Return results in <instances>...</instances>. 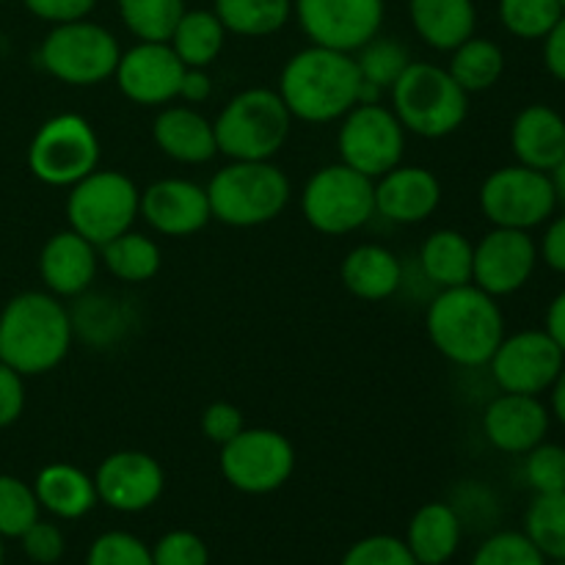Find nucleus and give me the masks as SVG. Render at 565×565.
Returning <instances> with one entry per match:
<instances>
[{
	"label": "nucleus",
	"mask_w": 565,
	"mask_h": 565,
	"mask_svg": "<svg viewBox=\"0 0 565 565\" xmlns=\"http://www.w3.org/2000/svg\"><path fill=\"white\" fill-rule=\"evenodd\" d=\"M218 469L226 483L243 494H274L296 472V447L281 430L243 428L221 445Z\"/></svg>",
	"instance_id": "obj_11"
},
{
	"label": "nucleus",
	"mask_w": 565,
	"mask_h": 565,
	"mask_svg": "<svg viewBox=\"0 0 565 565\" xmlns=\"http://www.w3.org/2000/svg\"><path fill=\"white\" fill-rule=\"evenodd\" d=\"M384 0H292V17L320 47L356 53L384 25Z\"/></svg>",
	"instance_id": "obj_14"
},
{
	"label": "nucleus",
	"mask_w": 565,
	"mask_h": 565,
	"mask_svg": "<svg viewBox=\"0 0 565 565\" xmlns=\"http://www.w3.org/2000/svg\"><path fill=\"white\" fill-rule=\"evenodd\" d=\"M292 116L274 88H246L213 121L218 152L230 160H274L290 138Z\"/></svg>",
	"instance_id": "obj_6"
},
{
	"label": "nucleus",
	"mask_w": 565,
	"mask_h": 565,
	"mask_svg": "<svg viewBox=\"0 0 565 565\" xmlns=\"http://www.w3.org/2000/svg\"><path fill=\"white\" fill-rule=\"evenodd\" d=\"M226 42V28L213 9H185L169 44L188 70H207L215 64Z\"/></svg>",
	"instance_id": "obj_30"
},
{
	"label": "nucleus",
	"mask_w": 565,
	"mask_h": 565,
	"mask_svg": "<svg viewBox=\"0 0 565 565\" xmlns=\"http://www.w3.org/2000/svg\"><path fill=\"white\" fill-rule=\"evenodd\" d=\"M552 412L535 395L502 392L486 406L483 436L494 450L524 456L550 436Z\"/></svg>",
	"instance_id": "obj_20"
},
{
	"label": "nucleus",
	"mask_w": 565,
	"mask_h": 565,
	"mask_svg": "<svg viewBox=\"0 0 565 565\" xmlns=\"http://www.w3.org/2000/svg\"><path fill=\"white\" fill-rule=\"evenodd\" d=\"M539 265V243L530 232L494 226L475 243L472 285L494 298L522 290Z\"/></svg>",
	"instance_id": "obj_16"
},
{
	"label": "nucleus",
	"mask_w": 565,
	"mask_h": 565,
	"mask_svg": "<svg viewBox=\"0 0 565 565\" xmlns=\"http://www.w3.org/2000/svg\"><path fill=\"white\" fill-rule=\"evenodd\" d=\"M511 149L516 163L550 174L565 158V119L552 105L533 103L511 125Z\"/></svg>",
	"instance_id": "obj_24"
},
{
	"label": "nucleus",
	"mask_w": 565,
	"mask_h": 565,
	"mask_svg": "<svg viewBox=\"0 0 565 565\" xmlns=\"http://www.w3.org/2000/svg\"><path fill=\"white\" fill-rule=\"evenodd\" d=\"M20 544H22V552H25L28 561L36 563V565L58 563L61 557H64V550H66L64 533H61L58 524L42 522V519H39V522H33L31 527L20 535Z\"/></svg>",
	"instance_id": "obj_44"
},
{
	"label": "nucleus",
	"mask_w": 565,
	"mask_h": 565,
	"mask_svg": "<svg viewBox=\"0 0 565 565\" xmlns=\"http://www.w3.org/2000/svg\"><path fill=\"white\" fill-rule=\"evenodd\" d=\"M550 177H552V188H555L557 204L565 210V158L550 171Z\"/></svg>",
	"instance_id": "obj_53"
},
{
	"label": "nucleus",
	"mask_w": 565,
	"mask_h": 565,
	"mask_svg": "<svg viewBox=\"0 0 565 565\" xmlns=\"http://www.w3.org/2000/svg\"><path fill=\"white\" fill-rule=\"evenodd\" d=\"M213 97V77L207 75V70H185L180 83V97L188 105H202Z\"/></svg>",
	"instance_id": "obj_50"
},
{
	"label": "nucleus",
	"mask_w": 565,
	"mask_h": 565,
	"mask_svg": "<svg viewBox=\"0 0 565 565\" xmlns=\"http://www.w3.org/2000/svg\"><path fill=\"white\" fill-rule=\"evenodd\" d=\"M25 412V375L0 362V430L14 425Z\"/></svg>",
	"instance_id": "obj_47"
},
{
	"label": "nucleus",
	"mask_w": 565,
	"mask_h": 565,
	"mask_svg": "<svg viewBox=\"0 0 565 565\" xmlns=\"http://www.w3.org/2000/svg\"><path fill=\"white\" fill-rule=\"evenodd\" d=\"M243 428H246V419H243V412L235 403L215 401L202 412V434L213 445H226Z\"/></svg>",
	"instance_id": "obj_45"
},
{
	"label": "nucleus",
	"mask_w": 565,
	"mask_h": 565,
	"mask_svg": "<svg viewBox=\"0 0 565 565\" xmlns=\"http://www.w3.org/2000/svg\"><path fill=\"white\" fill-rule=\"evenodd\" d=\"M425 331L436 351L461 367H483L505 337V315L478 285L447 287L425 312Z\"/></svg>",
	"instance_id": "obj_3"
},
{
	"label": "nucleus",
	"mask_w": 565,
	"mask_h": 565,
	"mask_svg": "<svg viewBox=\"0 0 565 565\" xmlns=\"http://www.w3.org/2000/svg\"><path fill=\"white\" fill-rule=\"evenodd\" d=\"M121 58L119 39L99 22L75 20L50 28L39 47V64L66 86H97L114 77Z\"/></svg>",
	"instance_id": "obj_8"
},
{
	"label": "nucleus",
	"mask_w": 565,
	"mask_h": 565,
	"mask_svg": "<svg viewBox=\"0 0 565 565\" xmlns=\"http://www.w3.org/2000/svg\"><path fill=\"white\" fill-rule=\"evenodd\" d=\"M441 204V182L425 166H395L375 180V213L392 224H423Z\"/></svg>",
	"instance_id": "obj_21"
},
{
	"label": "nucleus",
	"mask_w": 565,
	"mask_h": 565,
	"mask_svg": "<svg viewBox=\"0 0 565 565\" xmlns=\"http://www.w3.org/2000/svg\"><path fill=\"white\" fill-rule=\"evenodd\" d=\"M500 22L516 39H544L563 17L557 0H500Z\"/></svg>",
	"instance_id": "obj_37"
},
{
	"label": "nucleus",
	"mask_w": 565,
	"mask_h": 565,
	"mask_svg": "<svg viewBox=\"0 0 565 565\" xmlns=\"http://www.w3.org/2000/svg\"><path fill=\"white\" fill-rule=\"evenodd\" d=\"M447 72H450L452 81L467 94L489 92V88H494L500 83L502 72H505V53L491 39L469 36L467 42L450 50Z\"/></svg>",
	"instance_id": "obj_32"
},
{
	"label": "nucleus",
	"mask_w": 565,
	"mask_h": 565,
	"mask_svg": "<svg viewBox=\"0 0 565 565\" xmlns=\"http://www.w3.org/2000/svg\"><path fill=\"white\" fill-rule=\"evenodd\" d=\"M0 3H6V0H0Z\"/></svg>",
	"instance_id": "obj_57"
},
{
	"label": "nucleus",
	"mask_w": 565,
	"mask_h": 565,
	"mask_svg": "<svg viewBox=\"0 0 565 565\" xmlns=\"http://www.w3.org/2000/svg\"><path fill=\"white\" fill-rule=\"evenodd\" d=\"M550 397H552V406H550L552 417H555L557 423L565 428V364H563L561 375H557L555 386L550 390Z\"/></svg>",
	"instance_id": "obj_52"
},
{
	"label": "nucleus",
	"mask_w": 565,
	"mask_h": 565,
	"mask_svg": "<svg viewBox=\"0 0 565 565\" xmlns=\"http://www.w3.org/2000/svg\"><path fill=\"white\" fill-rule=\"evenodd\" d=\"M478 202L491 224L522 232L544 226L557 210L552 177L522 163L491 171L480 185Z\"/></svg>",
	"instance_id": "obj_12"
},
{
	"label": "nucleus",
	"mask_w": 565,
	"mask_h": 565,
	"mask_svg": "<svg viewBox=\"0 0 565 565\" xmlns=\"http://www.w3.org/2000/svg\"><path fill=\"white\" fill-rule=\"evenodd\" d=\"M121 22L138 42H169L185 0H116Z\"/></svg>",
	"instance_id": "obj_35"
},
{
	"label": "nucleus",
	"mask_w": 565,
	"mask_h": 565,
	"mask_svg": "<svg viewBox=\"0 0 565 565\" xmlns=\"http://www.w3.org/2000/svg\"><path fill=\"white\" fill-rule=\"evenodd\" d=\"M28 169L50 188H72L99 169V138L81 114H58L44 121L28 143Z\"/></svg>",
	"instance_id": "obj_10"
},
{
	"label": "nucleus",
	"mask_w": 565,
	"mask_h": 565,
	"mask_svg": "<svg viewBox=\"0 0 565 565\" xmlns=\"http://www.w3.org/2000/svg\"><path fill=\"white\" fill-rule=\"evenodd\" d=\"M138 207H141V191L125 171L94 169L70 188L66 221L70 230L99 248L121 232L132 230Z\"/></svg>",
	"instance_id": "obj_7"
},
{
	"label": "nucleus",
	"mask_w": 565,
	"mask_h": 565,
	"mask_svg": "<svg viewBox=\"0 0 565 565\" xmlns=\"http://www.w3.org/2000/svg\"><path fill=\"white\" fill-rule=\"evenodd\" d=\"M28 11L36 20L50 22V25H61V22L86 20L94 11L97 0H22Z\"/></svg>",
	"instance_id": "obj_46"
},
{
	"label": "nucleus",
	"mask_w": 565,
	"mask_h": 565,
	"mask_svg": "<svg viewBox=\"0 0 565 565\" xmlns=\"http://www.w3.org/2000/svg\"><path fill=\"white\" fill-rule=\"evenodd\" d=\"M557 3H561V9H563V14H565V0H557Z\"/></svg>",
	"instance_id": "obj_55"
},
{
	"label": "nucleus",
	"mask_w": 565,
	"mask_h": 565,
	"mask_svg": "<svg viewBox=\"0 0 565 565\" xmlns=\"http://www.w3.org/2000/svg\"><path fill=\"white\" fill-rule=\"evenodd\" d=\"M276 92L285 99L292 119L329 125L340 121L353 105H359L362 75L353 53L309 44L281 66Z\"/></svg>",
	"instance_id": "obj_1"
},
{
	"label": "nucleus",
	"mask_w": 565,
	"mask_h": 565,
	"mask_svg": "<svg viewBox=\"0 0 565 565\" xmlns=\"http://www.w3.org/2000/svg\"><path fill=\"white\" fill-rule=\"evenodd\" d=\"M408 17L417 36L441 53L456 50L478 28L475 0H408Z\"/></svg>",
	"instance_id": "obj_28"
},
{
	"label": "nucleus",
	"mask_w": 565,
	"mask_h": 565,
	"mask_svg": "<svg viewBox=\"0 0 565 565\" xmlns=\"http://www.w3.org/2000/svg\"><path fill=\"white\" fill-rule=\"evenodd\" d=\"M213 11L226 33L263 39L290 22L292 0H213Z\"/></svg>",
	"instance_id": "obj_33"
},
{
	"label": "nucleus",
	"mask_w": 565,
	"mask_h": 565,
	"mask_svg": "<svg viewBox=\"0 0 565 565\" xmlns=\"http://www.w3.org/2000/svg\"><path fill=\"white\" fill-rule=\"evenodd\" d=\"M188 66L177 58L169 42H138L121 50L116 64V86L130 103L154 108L180 97V83Z\"/></svg>",
	"instance_id": "obj_17"
},
{
	"label": "nucleus",
	"mask_w": 565,
	"mask_h": 565,
	"mask_svg": "<svg viewBox=\"0 0 565 565\" xmlns=\"http://www.w3.org/2000/svg\"><path fill=\"white\" fill-rule=\"evenodd\" d=\"M301 213L320 235H351L375 215V180L345 163L323 166L303 185Z\"/></svg>",
	"instance_id": "obj_9"
},
{
	"label": "nucleus",
	"mask_w": 565,
	"mask_h": 565,
	"mask_svg": "<svg viewBox=\"0 0 565 565\" xmlns=\"http://www.w3.org/2000/svg\"><path fill=\"white\" fill-rule=\"evenodd\" d=\"M337 152L340 163L351 166L370 180H379L381 174L401 166L406 152V130L386 105L359 103L340 119Z\"/></svg>",
	"instance_id": "obj_13"
},
{
	"label": "nucleus",
	"mask_w": 565,
	"mask_h": 565,
	"mask_svg": "<svg viewBox=\"0 0 565 565\" xmlns=\"http://www.w3.org/2000/svg\"><path fill=\"white\" fill-rule=\"evenodd\" d=\"M392 94V114L403 130L419 138H445L461 130L469 114V94L452 81L447 66L412 61Z\"/></svg>",
	"instance_id": "obj_5"
},
{
	"label": "nucleus",
	"mask_w": 565,
	"mask_h": 565,
	"mask_svg": "<svg viewBox=\"0 0 565 565\" xmlns=\"http://www.w3.org/2000/svg\"><path fill=\"white\" fill-rule=\"evenodd\" d=\"M552 565H565V563H552Z\"/></svg>",
	"instance_id": "obj_56"
},
{
	"label": "nucleus",
	"mask_w": 565,
	"mask_h": 565,
	"mask_svg": "<svg viewBox=\"0 0 565 565\" xmlns=\"http://www.w3.org/2000/svg\"><path fill=\"white\" fill-rule=\"evenodd\" d=\"M539 259H544L555 274L565 276V210L546 221V232L539 243Z\"/></svg>",
	"instance_id": "obj_48"
},
{
	"label": "nucleus",
	"mask_w": 565,
	"mask_h": 565,
	"mask_svg": "<svg viewBox=\"0 0 565 565\" xmlns=\"http://www.w3.org/2000/svg\"><path fill=\"white\" fill-rule=\"evenodd\" d=\"M469 565H550V561L535 550V544L524 533L502 530L478 546Z\"/></svg>",
	"instance_id": "obj_39"
},
{
	"label": "nucleus",
	"mask_w": 565,
	"mask_h": 565,
	"mask_svg": "<svg viewBox=\"0 0 565 565\" xmlns=\"http://www.w3.org/2000/svg\"><path fill=\"white\" fill-rule=\"evenodd\" d=\"M154 565H210V550L193 530H169L152 546Z\"/></svg>",
	"instance_id": "obj_43"
},
{
	"label": "nucleus",
	"mask_w": 565,
	"mask_h": 565,
	"mask_svg": "<svg viewBox=\"0 0 565 565\" xmlns=\"http://www.w3.org/2000/svg\"><path fill=\"white\" fill-rule=\"evenodd\" d=\"M544 66L555 81L565 83V14L544 36Z\"/></svg>",
	"instance_id": "obj_49"
},
{
	"label": "nucleus",
	"mask_w": 565,
	"mask_h": 565,
	"mask_svg": "<svg viewBox=\"0 0 565 565\" xmlns=\"http://www.w3.org/2000/svg\"><path fill=\"white\" fill-rule=\"evenodd\" d=\"M33 491H36L39 508L53 513L55 519H64V522L83 519L99 502L92 475H86L75 463L64 461L47 463V467L39 469L36 480H33Z\"/></svg>",
	"instance_id": "obj_26"
},
{
	"label": "nucleus",
	"mask_w": 565,
	"mask_h": 565,
	"mask_svg": "<svg viewBox=\"0 0 565 565\" xmlns=\"http://www.w3.org/2000/svg\"><path fill=\"white\" fill-rule=\"evenodd\" d=\"M152 138L166 158L185 166H202L218 154L213 121L193 105H163L152 121Z\"/></svg>",
	"instance_id": "obj_23"
},
{
	"label": "nucleus",
	"mask_w": 565,
	"mask_h": 565,
	"mask_svg": "<svg viewBox=\"0 0 565 565\" xmlns=\"http://www.w3.org/2000/svg\"><path fill=\"white\" fill-rule=\"evenodd\" d=\"M3 561H6V555H3V539H0V565H3Z\"/></svg>",
	"instance_id": "obj_54"
},
{
	"label": "nucleus",
	"mask_w": 565,
	"mask_h": 565,
	"mask_svg": "<svg viewBox=\"0 0 565 565\" xmlns=\"http://www.w3.org/2000/svg\"><path fill=\"white\" fill-rule=\"evenodd\" d=\"M138 215L166 237H191L213 221L207 188L180 177H166L143 188Z\"/></svg>",
	"instance_id": "obj_19"
},
{
	"label": "nucleus",
	"mask_w": 565,
	"mask_h": 565,
	"mask_svg": "<svg viewBox=\"0 0 565 565\" xmlns=\"http://www.w3.org/2000/svg\"><path fill=\"white\" fill-rule=\"evenodd\" d=\"M99 248L75 230L55 232L39 252V276L55 298H77L94 285Z\"/></svg>",
	"instance_id": "obj_22"
},
{
	"label": "nucleus",
	"mask_w": 565,
	"mask_h": 565,
	"mask_svg": "<svg viewBox=\"0 0 565 565\" xmlns=\"http://www.w3.org/2000/svg\"><path fill=\"white\" fill-rule=\"evenodd\" d=\"M340 279L351 296L362 301H386L403 285V265L386 246L362 243L351 248L340 265Z\"/></svg>",
	"instance_id": "obj_25"
},
{
	"label": "nucleus",
	"mask_w": 565,
	"mask_h": 565,
	"mask_svg": "<svg viewBox=\"0 0 565 565\" xmlns=\"http://www.w3.org/2000/svg\"><path fill=\"white\" fill-rule=\"evenodd\" d=\"M475 243L458 230H436L419 248V268L439 290L472 285Z\"/></svg>",
	"instance_id": "obj_29"
},
{
	"label": "nucleus",
	"mask_w": 565,
	"mask_h": 565,
	"mask_svg": "<svg viewBox=\"0 0 565 565\" xmlns=\"http://www.w3.org/2000/svg\"><path fill=\"white\" fill-rule=\"evenodd\" d=\"M524 535L552 563H565V491L535 494L524 513Z\"/></svg>",
	"instance_id": "obj_34"
},
{
	"label": "nucleus",
	"mask_w": 565,
	"mask_h": 565,
	"mask_svg": "<svg viewBox=\"0 0 565 565\" xmlns=\"http://www.w3.org/2000/svg\"><path fill=\"white\" fill-rule=\"evenodd\" d=\"M99 259H103L105 270L125 285H143V281L154 279L163 265L158 243L132 230L121 232L119 237L99 246Z\"/></svg>",
	"instance_id": "obj_31"
},
{
	"label": "nucleus",
	"mask_w": 565,
	"mask_h": 565,
	"mask_svg": "<svg viewBox=\"0 0 565 565\" xmlns=\"http://www.w3.org/2000/svg\"><path fill=\"white\" fill-rule=\"evenodd\" d=\"M524 480L535 494H557L565 491V447L555 441H541L524 452Z\"/></svg>",
	"instance_id": "obj_40"
},
{
	"label": "nucleus",
	"mask_w": 565,
	"mask_h": 565,
	"mask_svg": "<svg viewBox=\"0 0 565 565\" xmlns=\"http://www.w3.org/2000/svg\"><path fill=\"white\" fill-rule=\"evenodd\" d=\"M563 364L565 353L544 329L516 331L511 337L505 334L494 356L489 359L491 379L502 392L535 397L555 386Z\"/></svg>",
	"instance_id": "obj_15"
},
{
	"label": "nucleus",
	"mask_w": 565,
	"mask_h": 565,
	"mask_svg": "<svg viewBox=\"0 0 565 565\" xmlns=\"http://www.w3.org/2000/svg\"><path fill=\"white\" fill-rule=\"evenodd\" d=\"M86 565H154L152 550L138 535L110 530L88 546Z\"/></svg>",
	"instance_id": "obj_41"
},
{
	"label": "nucleus",
	"mask_w": 565,
	"mask_h": 565,
	"mask_svg": "<svg viewBox=\"0 0 565 565\" xmlns=\"http://www.w3.org/2000/svg\"><path fill=\"white\" fill-rule=\"evenodd\" d=\"M72 340V315L53 292L25 290L0 309V362L25 379L58 367Z\"/></svg>",
	"instance_id": "obj_2"
},
{
	"label": "nucleus",
	"mask_w": 565,
	"mask_h": 565,
	"mask_svg": "<svg viewBox=\"0 0 565 565\" xmlns=\"http://www.w3.org/2000/svg\"><path fill=\"white\" fill-rule=\"evenodd\" d=\"M403 541L419 565H447L461 546V516L447 502H425L408 522Z\"/></svg>",
	"instance_id": "obj_27"
},
{
	"label": "nucleus",
	"mask_w": 565,
	"mask_h": 565,
	"mask_svg": "<svg viewBox=\"0 0 565 565\" xmlns=\"http://www.w3.org/2000/svg\"><path fill=\"white\" fill-rule=\"evenodd\" d=\"M356 66L359 75H362V83H370V86L381 88V92H390L397 83V77L406 72V66L412 64V55L403 47L397 39L375 36L370 39L364 47L356 50Z\"/></svg>",
	"instance_id": "obj_36"
},
{
	"label": "nucleus",
	"mask_w": 565,
	"mask_h": 565,
	"mask_svg": "<svg viewBox=\"0 0 565 565\" xmlns=\"http://www.w3.org/2000/svg\"><path fill=\"white\" fill-rule=\"evenodd\" d=\"M544 331L555 340V345L565 353V290L557 292L555 298L546 307V318H544Z\"/></svg>",
	"instance_id": "obj_51"
},
{
	"label": "nucleus",
	"mask_w": 565,
	"mask_h": 565,
	"mask_svg": "<svg viewBox=\"0 0 565 565\" xmlns=\"http://www.w3.org/2000/svg\"><path fill=\"white\" fill-rule=\"evenodd\" d=\"M99 502L119 513L149 511L166 491L160 461L141 450L110 452L94 472Z\"/></svg>",
	"instance_id": "obj_18"
},
{
	"label": "nucleus",
	"mask_w": 565,
	"mask_h": 565,
	"mask_svg": "<svg viewBox=\"0 0 565 565\" xmlns=\"http://www.w3.org/2000/svg\"><path fill=\"white\" fill-rule=\"evenodd\" d=\"M290 180L270 160H232L207 185L213 218L237 230L270 224L290 202Z\"/></svg>",
	"instance_id": "obj_4"
},
{
	"label": "nucleus",
	"mask_w": 565,
	"mask_h": 565,
	"mask_svg": "<svg viewBox=\"0 0 565 565\" xmlns=\"http://www.w3.org/2000/svg\"><path fill=\"white\" fill-rule=\"evenodd\" d=\"M340 565H419L406 541L395 535H367L342 555Z\"/></svg>",
	"instance_id": "obj_42"
},
{
	"label": "nucleus",
	"mask_w": 565,
	"mask_h": 565,
	"mask_svg": "<svg viewBox=\"0 0 565 565\" xmlns=\"http://www.w3.org/2000/svg\"><path fill=\"white\" fill-rule=\"evenodd\" d=\"M39 500L33 486L14 475H0V539H20L39 522Z\"/></svg>",
	"instance_id": "obj_38"
}]
</instances>
